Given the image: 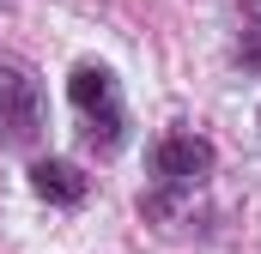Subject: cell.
Returning a JSON list of instances; mask_svg holds the SVG:
<instances>
[{"mask_svg":"<svg viewBox=\"0 0 261 254\" xmlns=\"http://www.w3.org/2000/svg\"><path fill=\"white\" fill-rule=\"evenodd\" d=\"M206 170H213V145H206L200 133H170V139L152 145V176H158L164 188H189Z\"/></svg>","mask_w":261,"mask_h":254,"instance_id":"2","label":"cell"},{"mask_svg":"<svg viewBox=\"0 0 261 254\" xmlns=\"http://www.w3.org/2000/svg\"><path fill=\"white\" fill-rule=\"evenodd\" d=\"M31 188L43 194L49 206H73V200H85V176L67 157H37L31 164Z\"/></svg>","mask_w":261,"mask_h":254,"instance_id":"4","label":"cell"},{"mask_svg":"<svg viewBox=\"0 0 261 254\" xmlns=\"http://www.w3.org/2000/svg\"><path fill=\"white\" fill-rule=\"evenodd\" d=\"M43 133V85L37 73L12 55H0V139L6 145H31Z\"/></svg>","mask_w":261,"mask_h":254,"instance_id":"1","label":"cell"},{"mask_svg":"<svg viewBox=\"0 0 261 254\" xmlns=\"http://www.w3.org/2000/svg\"><path fill=\"white\" fill-rule=\"evenodd\" d=\"M67 97L97 121V115H116V79H110V67H97V61H85V67H73V79H67Z\"/></svg>","mask_w":261,"mask_h":254,"instance_id":"3","label":"cell"}]
</instances>
